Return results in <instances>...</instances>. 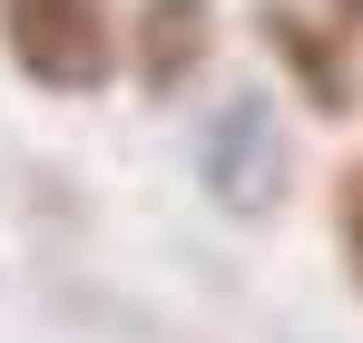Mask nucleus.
Wrapping results in <instances>:
<instances>
[{"label":"nucleus","instance_id":"1","mask_svg":"<svg viewBox=\"0 0 363 343\" xmlns=\"http://www.w3.org/2000/svg\"><path fill=\"white\" fill-rule=\"evenodd\" d=\"M0 59L40 99H99L128 69V10L118 0H0Z\"/></svg>","mask_w":363,"mask_h":343},{"label":"nucleus","instance_id":"2","mask_svg":"<svg viewBox=\"0 0 363 343\" xmlns=\"http://www.w3.org/2000/svg\"><path fill=\"white\" fill-rule=\"evenodd\" d=\"M196 186L236 226H265L295 196V137H285V118H275L265 89H226L216 108L196 118Z\"/></svg>","mask_w":363,"mask_h":343},{"label":"nucleus","instance_id":"3","mask_svg":"<svg viewBox=\"0 0 363 343\" xmlns=\"http://www.w3.org/2000/svg\"><path fill=\"white\" fill-rule=\"evenodd\" d=\"M255 40L265 59L295 79V99L314 118H344L354 108V30L334 10H304V0H255Z\"/></svg>","mask_w":363,"mask_h":343},{"label":"nucleus","instance_id":"4","mask_svg":"<svg viewBox=\"0 0 363 343\" xmlns=\"http://www.w3.org/2000/svg\"><path fill=\"white\" fill-rule=\"evenodd\" d=\"M206 59H216V0H128V79L147 99L196 89Z\"/></svg>","mask_w":363,"mask_h":343},{"label":"nucleus","instance_id":"5","mask_svg":"<svg viewBox=\"0 0 363 343\" xmlns=\"http://www.w3.org/2000/svg\"><path fill=\"white\" fill-rule=\"evenodd\" d=\"M334 245H344V275H354V294H363V157L334 176Z\"/></svg>","mask_w":363,"mask_h":343},{"label":"nucleus","instance_id":"6","mask_svg":"<svg viewBox=\"0 0 363 343\" xmlns=\"http://www.w3.org/2000/svg\"><path fill=\"white\" fill-rule=\"evenodd\" d=\"M334 20H344V30H354V40H363V0H334Z\"/></svg>","mask_w":363,"mask_h":343}]
</instances>
